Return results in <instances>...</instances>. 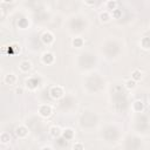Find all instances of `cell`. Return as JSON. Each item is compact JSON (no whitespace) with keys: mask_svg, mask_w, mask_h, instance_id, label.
Instances as JSON below:
<instances>
[{"mask_svg":"<svg viewBox=\"0 0 150 150\" xmlns=\"http://www.w3.org/2000/svg\"><path fill=\"white\" fill-rule=\"evenodd\" d=\"M64 95V89L62 86H53L49 89V96L53 100H60Z\"/></svg>","mask_w":150,"mask_h":150,"instance_id":"6da1fadb","label":"cell"},{"mask_svg":"<svg viewBox=\"0 0 150 150\" xmlns=\"http://www.w3.org/2000/svg\"><path fill=\"white\" fill-rule=\"evenodd\" d=\"M38 112L42 118H48L53 114V108L49 104H40L38 108Z\"/></svg>","mask_w":150,"mask_h":150,"instance_id":"7a4b0ae2","label":"cell"},{"mask_svg":"<svg viewBox=\"0 0 150 150\" xmlns=\"http://www.w3.org/2000/svg\"><path fill=\"white\" fill-rule=\"evenodd\" d=\"M40 39H41V41H42L43 45H46V46H50V45L54 42L55 36H54V34H53L50 30H45V32L41 34Z\"/></svg>","mask_w":150,"mask_h":150,"instance_id":"3957f363","label":"cell"},{"mask_svg":"<svg viewBox=\"0 0 150 150\" xmlns=\"http://www.w3.org/2000/svg\"><path fill=\"white\" fill-rule=\"evenodd\" d=\"M54 61H55V56H54V54L52 52H43L42 53V55H41V62L43 64L49 66V64H53Z\"/></svg>","mask_w":150,"mask_h":150,"instance_id":"277c9868","label":"cell"},{"mask_svg":"<svg viewBox=\"0 0 150 150\" xmlns=\"http://www.w3.org/2000/svg\"><path fill=\"white\" fill-rule=\"evenodd\" d=\"M28 134H29V129L23 124H20L15 128V135L18 138H26Z\"/></svg>","mask_w":150,"mask_h":150,"instance_id":"5b68a950","label":"cell"},{"mask_svg":"<svg viewBox=\"0 0 150 150\" xmlns=\"http://www.w3.org/2000/svg\"><path fill=\"white\" fill-rule=\"evenodd\" d=\"M4 82L5 84H8V86H14L18 82V76L15 73H7L5 76H4Z\"/></svg>","mask_w":150,"mask_h":150,"instance_id":"8992f818","label":"cell"},{"mask_svg":"<svg viewBox=\"0 0 150 150\" xmlns=\"http://www.w3.org/2000/svg\"><path fill=\"white\" fill-rule=\"evenodd\" d=\"M19 69L21 73H28L32 69V62L29 60H22L19 63Z\"/></svg>","mask_w":150,"mask_h":150,"instance_id":"52a82bcc","label":"cell"},{"mask_svg":"<svg viewBox=\"0 0 150 150\" xmlns=\"http://www.w3.org/2000/svg\"><path fill=\"white\" fill-rule=\"evenodd\" d=\"M62 131H63V129H61V127H59V125H52L49 128V135L54 138L62 136Z\"/></svg>","mask_w":150,"mask_h":150,"instance_id":"ba28073f","label":"cell"},{"mask_svg":"<svg viewBox=\"0 0 150 150\" xmlns=\"http://www.w3.org/2000/svg\"><path fill=\"white\" fill-rule=\"evenodd\" d=\"M131 109L135 111V112H141L144 110V103L143 101L141 100H136L132 102V105H131Z\"/></svg>","mask_w":150,"mask_h":150,"instance_id":"9c48e42d","label":"cell"},{"mask_svg":"<svg viewBox=\"0 0 150 150\" xmlns=\"http://www.w3.org/2000/svg\"><path fill=\"white\" fill-rule=\"evenodd\" d=\"M74 136H75V131H74L71 128H66V129H63V131H62V137H63V139L70 141V139L74 138Z\"/></svg>","mask_w":150,"mask_h":150,"instance_id":"30bf717a","label":"cell"},{"mask_svg":"<svg viewBox=\"0 0 150 150\" xmlns=\"http://www.w3.org/2000/svg\"><path fill=\"white\" fill-rule=\"evenodd\" d=\"M139 46H141L142 49L149 50L150 49V38L149 36H143L139 41Z\"/></svg>","mask_w":150,"mask_h":150,"instance_id":"8fae6325","label":"cell"},{"mask_svg":"<svg viewBox=\"0 0 150 150\" xmlns=\"http://www.w3.org/2000/svg\"><path fill=\"white\" fill-rule=\"evenodd\" d=\"M83 43H84V40H83L81 36H75V38H73V40H71V46H73L74 48H81V47L83 46Z\"/></svg>","mask_w":150,"mask_h":150,"instance_id":"7c38bea8","label":"cell"},{"mask_svg":"<svg viewBox=\"0 0 150 150\" xmlns=\"http://www.w3.org/2000/svg\"><path fill=\"white\" fill-rule=\"evenodd\" d=\"M26 87L30 90H34L39 87V81L36 79H29V80L26 81Z\"/></svg>","mask_w":150,"mask_h":150,"instance_id":"4fadbf2b","label":"cell"},{"mask_svg":"<svg viewBox=\"0 0 150 150\" xmlns=\"http://www.w3.org/2000/svg\"><path fill=\"white\" fill-rule=\"evenodd\" d=\"M9 142H11V135H9V132L2 131V132L0 134V143L4 144V145H6V144H8Z\"/></svg>","mask_w":150,"mask_h":150,"instance_id":"5bb4252c","label":"cell"},{"mask_svg":"<svg viewBox=\"0 0 150 150\" xmlns=\"http://www.w3.org/2000/svg\"><path fill=\"white\" fill-rule=\"evenodd\" d=\"M111 19V13L108 11H102L100 13V20L101 22H109Z\"/></svg>","mask_w":150,"mask_h":150,"instance_id":"9a60e30c","label":"cell"},{"mask_svg":"<svg viewBox=\"0 0 150 150\" xmlns=\"http://www.w3.org/2000/svg\"><path fill=\"white\" fill-rule=\"evenodd\" d=\"M142 71L139 70V69H134L132 71H131V79L134 80V81H141L142 80Z\"/></svg>","mask_w":150,"mask_h":150,"instance_id":"2e32d148","label":"cell"},{"mask_svg":"<svg viewBox=\"0 0 150 150\" xmlns=\"http://www.w3.org/2000/svg\"><path fill=\"white\" fill-rule=\"evenodd\" d=\"M124 87L128 89V90H132L136 88V81H134L132 79H128L125 82H124Z\"/></svg>","mask_w":150,"mask_h":150,"instance_id":"e0dca14e","label":"cell"},{"mask_svg":"<svg viewBox=\"0 0 150 150\" xmlns=\"http://www.w3.org/2000/svg\"><path fill=\"white\" fill-rule=\"evenodd\" d=\"M117 5H118V2L115 1V0H108V1L105 2V7H107L108 9H110V11L116 9V8H117Z\"/></svg>","mask_w":150,"mask_h":150,"instance_id":"ac0fdd59","label":"cell"},{"mask_svg":"<svg viewBox=\"0 0 150 150\" xmlns=\"http://www.w3.org/2000/svg\"><path fill=\"white\" fill-rule=\"evenodd\" d=\"M121 16H122V11H121V9L116 8V9H114V11H111V18H114V19H120Z\"/></svg>","mask_w":150,"mask_h":150,"instance_id":"d6986e66","label":"cell"},{"mask_svg":"<svg viewBox=\"0 0 150 150\" xmlns=\"http://www.w3.org/2000/svg\"><path fill=\"white\" fill-rule=\"evenodd\" d=\"M73 150H84V144L82 142H75L71 146Z\"/></svg>","mask_w":150,"mask_h":150,"instance_id":"ffe728a7","label":"cell"},{"mask_svg":"<svg viewBox=\"0 0 150 150\" xmlns=\"http://www.w3.org/2000/svg\"><path fill=\"white\" fill-rule=\"evenodd\" d=\"M40 150H53V148L49 146V145H45V146H42Z\"/></svg>","mask_w":150,"mask_h":150,"instance_id":"44dd1931","label":"cell"},{"mask_svg":"<svg viewBox=\"0 0 150 150\" xmlns=\"http://www.w3.org/2000/svg\"><path fill=\"white\" fill-rule=\"evenodd\" d=\"M84 4L88 5V6H94L95 5V1H84Z\"/></svg>","mask_w":150,"mask_h":150,"instance_id":"7402d4cb","label":"cell"},{"mask_svg":"<svg viewBox=\"0 0 150 150\" xmlns=\"http://www.w3.org/2000/svg\"><path fill=\"white\" fill-rule=\"evenodd\" d=\"M15 93H16V94H22V93H23V89H22V88H16V89H15Z\"/></svg>","mask_w":150,"mask_h":150,"instance_id":"603a6c76","label":"cell"},{"mask_svg":"<svg viewBox=\"0 0 150 150\" xmlns=\"http://www.w3.org/2000/svg\"><path fill=\"white\" fill-rule=\"evenodd\" d=\"M148 102H149V105H150V96H149V98H148Z\"/></svg>","mask_w":150,"mask_h":150,"instance_id":"cb8c5ba5","label":"cell"},{"mask_svg":"<svg viewBox=\"0 0 150 150\" xmlns=\"http://www.w3.org/2000/svg\"><path fill=\"white\" fill-rule=\"evenodd\" d=\"M149 27H150V25H149Z\"/></svg>","mask_w":150,"mask_h":150,"instance_id":"d4e9b609","label":"cell"}]
</instances>
